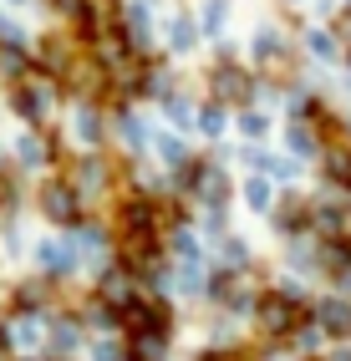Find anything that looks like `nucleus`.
I'll return each instance as SVG.
<instances>
[{"label":"nucleus","instance_id":"f257e3e1","mask_svg":"<svg viewBox=\"0 0 351 361\" xmlns=\"http://www.w3.org/2000/svg\"><path fill=\"white\" fill-rule=\"evenodd\" d=\"M270 326H285V321H295V310L285 305V300H270V316H265Z\"/></svg>","mask_w":351,"mask_h":361}]
</instances>
